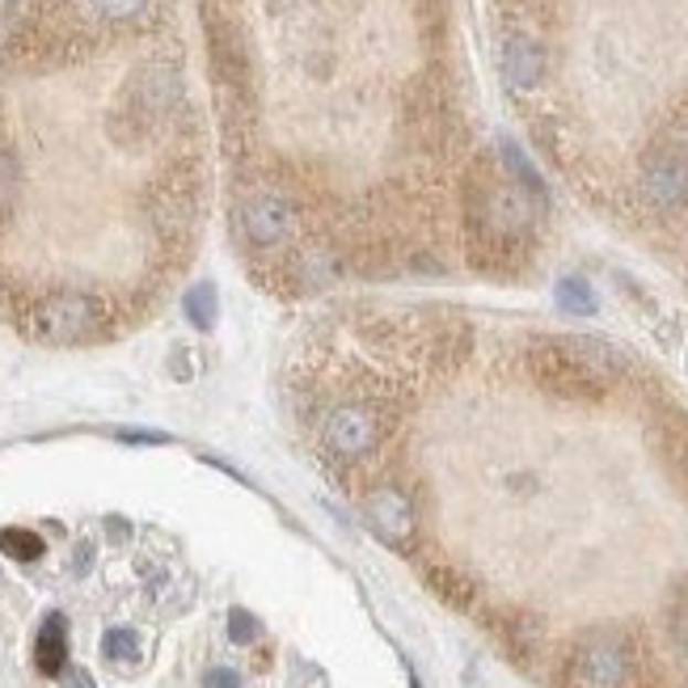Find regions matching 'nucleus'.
<instances>
[{"instance_id": "1", "label": "nucleus", "mask_w": 688, "mask_h": 688, "mask_svg": "<svg viewBox=\"0 0 688 688\" xmlns=\"http://www.w3.org/2000/svg\"><path fill=\"white\" fill-rule=\"evenodd\" d=\"M523 368H528V380L549 398L600 402L625 380L629 356L604 338L567 334V338H532L523 351Z\"/></svg>"}, {"instance_id": "2", "label": "nucleus", "mask_w": 688, "mask_h": 688, "mask_svg": "<svg viewBox=\"0 0 688 688\" xmlns=\"http://www.w3.org/2000/svg\"><path fill=\"white\" fill-rule=\"evenodd\" d=\"M178 102H182V72L169 60H148L123 85L119 110H115V136L123 144H144L148 136H157V127H166L173 119Z\"/></svg>"}, {"instance_id": "3", "label": "nucleus", "mask_w": 688, "mask_h": 688, "mask_svg": "<svg viewBox=\"0 0 688 688\" xmlns=\"http://www.w3.org/2000/svg\"><path fill=\"white\" fill-rule=\"evenodd\" d=\"M638 646L621 629H592L570 646L567 685L570 688H638Z\"/></svg>"}, {"instance_id": "4", "label": "nucleus", "mask_w": 688, "mask_h": 688, "mask_svg": "<svg viewBox=\"0 0 688 688\" xmlns=\"http://www.w3.org/2000/svg\"><path fill=\"white\" fill-rule=\"evenodd\" d=\"M106 326H110L106 300L94 296V292H72V287L34 300V305H30V317H25V330L34 334L39 342H47V347L89 342V338H97Z\"/></svg>"}, {"instance_id": "5", "label": "nucleus", "mask_w": 688, "mask_h": 688, "mask_svg": "<svg viewBox=\"0 0 688 688\" xmlns=\"http://www.w3.org/2000/svg\"><path fill=\"white\" fill-rule=\"evenodd\" d=\"M384 440V414L368 398L359 402H338L321 419V448L342 465H359L380 448Z\"/></svg>"}, {"instance_id": "6", "label": "nucleus", "mask_w": 688, "mask_h": 688, "mask_svg": "<svg viewBox=\"0 0 688 688\" xmlns=\"http://www.w3.org/2000/svg\"><path fill=\"white\" fill-rule=\"evenodd\" d=\"M194 212H199V187L187 169H169L166 178H157L148 187V220L157 229V237L166 245L190 237L194 229Z\"/></svg>"}, {"instance_id": "7", "label": "nucleus", "mask_w": 688, "mask_h": 688, "mask_svg": "<svg viewBox=\"0 0 688 688\" xmlns=\"http://www.w3.org/2000/svg\"><path fill=\"white\" fill-rule=\"evenodd\" d=\"M642 199L655 212H685L688 208V148L680 144H655L642 161L638 178Z\"/></svg>"}, {"instance_id": "8", "label": "nucleus", "mask_w": 688, "mask_h": 688, "mask_svg": "<svg viewBox=\"0 0 688 688\" xmlns=\"http://www.w3.org/2000/svg\"><path fill=\"white\" fill-rule=\"evenodd\" d=\"M241 237L254 250H279L296 233V208L279 190H250L237 212Z\"/></svg>"}, {"instance_id": "9", "label": "nucleus", "mask_w": 688, "mask_h": 688, "mask_svg": "<svg viewBox=\"0 0 688 688\" xmlns=\"http://www.w3.org/2000/svg\"><path fill=\"white\" fill-rule=\"evenodd\" d=\"M368 523L377 528L380 541L398 549H410L419 537V516H414V502L402 486H372L368 490Z\"/></svg>"}, {"instance_id": "10", "label": "nucleus", "mask_w": 688, "mask_h": 688, "mask_svg": "<svg viewBox=\"0 0 688 688\" xmlns=\"http://www.w3.org/2000/svg\"><path fill=\"white\" fill-rule=\"evenodd\" d=\"M546 47L532 39V34H511L507 43H502V76H507V85L516 89V94H528V89H537L541 81H546Z\"/></svg>"}, {"instance_id": "11", "label": "nucleus", "mask_w": 688, "mask_h": 688, "mask_svg": "<svg viewBox=\"0 0 688 688\" xmlns=\"http://www.w3.org/2000/svg\"><path fill=\"white\" fill-rule=\"evenodd\" d=\"M64 664H68V617L51 613L39 629V642H34V667L43 676H60Z\"/></svg>"}, {"instance_id": "12", "label": "nucleus", "mask_w": 688, "mask_h": 688, "mask_svg": "<svg viewBox=\"0 0 688 688\" xmlns=\"http://www.w3.org/2000/svg\"><path fill=\"white\" fill-rule=\"evenodd\" d=\"M427 583L435 588V595L440 600H448L452 608H469L474 604V579L469 574H461V570H452V567H427Z\"/></svg>"}, {"instance_id": "13", "label": "nucleus", "mask_w": 688, "mask_h": 688, "mask_svg": "<svg viewBox=\"0 0 688 688\" xmlns=\"http://www.w3.org/2000/svg\"><path fill=\"white\" fill-rule=\"evenodd\" d=\"M499 161H502V173L516 182V187H523L528 194H537V199H546V182H541V173L532 169V161L523 157L516 144H502L499 148Z\"/></svg>"}, {"instance_id": "14", "label": "nucleus", "mask_w": 688, "mask_h": 688, "mask_svg": "<svg viewBox=\"0 0 688 688\" xmlns=\"http://www.w3.org/2000/svg\"><path fill=\"white\" fill-rule=\"evenodd\" d=\"M47 541L30 528H0V553H9L13 562H39Z\"/></svg>"}, {"instance_id": "15", "label": "nucleus", "mask_w": 688, "mask_h": 688, "mask_svg": "<svg viewBox=\"0 0 688 688\" xmlns=\"http://www.w3.org/2000/svg\"><path fill=\"white\" fill-rule=\"evenodd\" d=\"M182 309H187V317H190V326H194V330H212L215 313H220L215 287L212 284H194L187 292V300H182Z\"/></svg>"}, {"instance_id": "16", "label": "nucleus", "mask_w": 688, "mask_h": 688, "mask_svg": "<svg viewBox=\"0 0 688 688\" xmlns=\"http://www.w3.org/2000/svg\"><path fill=\"white\" fill-rule=\"evenodd\" d=\"M148 0H89V18L102 25H127L140 22Z\"/></svg>"}, {"instance_id": "17", "label": "nucleus", "mask_w": 688, "mask_h": 688, "mask_svg": "<svg viewBox=\"0 0 688 688\" xmlns=\"http://www.w3.org/2000/svg\"><path fill=\"white\" fill-rule=\"evenodd\" d=\"M102 655H106L110 664H136V659H140V634H136V629H127V625L106 629V638H102Z\"/></svg>"}, {"instance_id": "18", "label": "nucleus", "mask_w": 688, "mask_h": 688, "mask_svg": "<svg viewBox=\"0 0 688 688\" xmlns=\"http://www.w3.org/2000/svg\"><path fill=\"white\" fill-rule=\"evenodd\" d=\"M13 208H18V161L9 148H0V233L9 229Z\"/></svg>"}, {"instance_id": "19", "label": "nucleus", "mask_w": 688, "mask_h": 688, "mask_svg": "<svg viewBox=\"0 0 688 688\" xmlns=\"http://www.w3.org/2000/svg\"><path fill=\"white\" fill-rule=\"evenodd\" d=\"M558 309L570 313V317H592L595 292L588 287V279H562L558 284Z\"/></svg>"}, {"instance_id": "20", "label": "nucleus", "mask_w": 688, "mask_h": 688, "mask_svg": "<svg viewBox=\"0 0 688 688\" xmlns=\"http://www.w3.org/2000/svg\"><path fill=\"white\" fill-rule=\"evenodd\" d=\"M254 638H258V621H254V613H245V608H233V613H229V642H237V646H250Z\"/></svg>"}, {"instance_id": "21", "label": "nucleus", "mask_w": 688, "mask_h": 688, "mask_svg": "<svg viewBox=\"0 0 688 688\" xmlns=\"http://www.w3.org/2000/svg\"><path fill=\"white\" fill-rule=\"evenodd\" d=\"M667 625H671V642H676V650L688 659V595H680V600L671 604V617H667Z\"/></svg>"}, {"instance_id": "22", "label": "nucleus", "mask_w": 688, "mask_h": 688, "mask_svg": "<svg viewBox=\"0 0 688 688\" xmlns=\"http://www.w3.org/2000/svg\"><path fill=\"white\" fill-rule=\"evenodd\" d=\"M203 688H241V676L233 667H212V671L203 676Z\"/></svg>"}, {"instance_id": "23", "label": "nucleus", "mask_w": 688, "mask_h": 688, "mask_svg": "<svg viewBox=\"0 0 688 688\" xmlns=\"http://www.w3.org/2000/svg\"><path fill=\"white\" fill-rule=\"evenodd\" d=\"M89 562H94V546L85 541V546L76 549V558H72V570H76V574H85V570H89Z\"/></svg>"}, {"instance_id": "24", "label": "nucleus", "mask_w": 688, "mask_h": 688, "mask_svg": "<svg viewBox=\"0 0 688 688\" xmlns=\"http://www.w3.org/2000/svg\"><path fill=\"white\" fill-rule=\"evenodd\" d=\"M64 688H94V676L89 671H68V685Z\"/></svg>"}, {"instance_id": "25", "label": "nucleus", "mask_w": 688, "mask_h": 688, "mask_svg": "<svg viewBox=\"0 0 688 688\" xmlns=\"http://www.w3.org/2000/svg\"><path fill=\"white\" fill-rule=\"evenodd\" d=\"M106 528H110V537H127V520H106Z\"/></svg>"}]
</instances>
